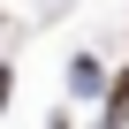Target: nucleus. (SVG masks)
Here are the masks:
<instances>
[{"mask_svg": "<svg viewBox=\"0 0 129 129\" xmlns=\"http://www.w3.org/2000/svg\"><path fill=\"white\" fill-rule=\"evenodd\" d=\"M0 106H8V69H0Z\"/></svg>", "mask_w": 129, "mask_h": 129, "instance_id": "obj_3", "label": "nucleus"}, {"mask_svg": "<svg viewBox=\"0 0 129 129\" xmlns=\"http://www.w3.org/2000/svg\"><path fill=\"white\" fill-rule=\"evenodd\" d=\"M53 129H69V121H53Z\"/></svg>", "mask_w": 129, "mask_h": 129, "instance_id": "obj_4", "label": "nucleus"}, {"mask_svg": "<svg viewBox=\"0 0 129 129\" xmlns=\"http://www.w3.org/2000/svg\"><path fill=\"white\" fill-rule=\"evenodd\" d=\"M69 91H76V99H99V91H106V76H99V61H91V53L69 61Z\"/></svg>", "mask_w": 129, "mask_h": 129, "instance_id": "obj_1", "label": "nucleus"}, {"mask_svg": "<svg viewBox=\"0 0 129 129\" xmlns=\"http://www.w3.org/2000/svg\"><path fill=\"white\" fill-rule=\"evenodd\" d=\"M106 129H129V69L106 84Z\"/></svg>", "mask_w": 129, "mask_h": 129, "instance_id": "obj_2", "label": "nucleus"}]
</instances>
